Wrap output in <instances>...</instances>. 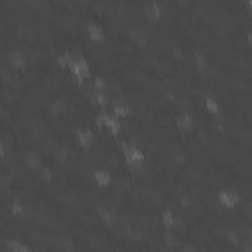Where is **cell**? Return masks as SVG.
<instances>
[{
	"mask_svg": "<svg viewBox=\"0 0 252 252\" xmlns=\"http://www.w3.org/2000/svg\"><path fill=\"white\" fill-rule=\"evenodd\" d=\"M67 71L71 73V77L75 79V83H77V85H81V83H85L87 79H91V77H93L91 63H89V59H87V57H83V55H75V61L71 63V67H69Z\"/></svg>",
	"mask_w": 252,
	"mask_h": 252,
	"instance_id": "1",
	"label": "cell"
},
{
	"mask_svg": "<svg viewBox=\"0 0 252 252\" xmlns=\"http://www.w3.org/2000/svg\"><path fill=\"white\" fill-rule=\"evenodd\" d=\"M94 219L104 226V228H112L118 222V211L112 205L106 203H96L94 205Z\"/></svg>",
	"mask_w": 252,
	"mask_h": 252,
	"instance_id": "2",
	"label": "cell"
},
{
	"mask_svg": "<svg viewBox=\"0 0 252 252\" xmlns=\"http://www.w3.org/2000/svg\"><path fill=\"white\" fill-rule=\"evenodd\" d=\"M0 59H4L14 71H24L28 67V55L22 49H6L0 53Z\"/></svg>",
	"mask_w": 252,
	"mask_h": 252,
	"instance_id": "3",
	"label": "cell"
},
{
	"mask_svg": "<svg viewBox=\"0 0 252 252\" xmlns=\"http://www.w3.org/2000/svg\"><path fill=\"white\" fill-rule=\"evenodd\" d=\"M173 124L177 128V132L185 136V134L195 130V114H191L189 110H179L173 116Z\"/></svg>",
	"mask_w": 252,
	"mask_h": 252,
	"instance_id": "4",
	"label": "cell"
},
{
	"mask_svg": "<svg viewBox=\"0 0 252 252\" xmlns=\"http://www.w3.org/2000/svg\"><path fill=\"white\" fill-rule=\"evenodd\" d=\"M120 154L124 156V163H144L146 161V152L136 144H122Z\"/></svg>",
	"mask_w": 252,
	"mask_h": 252,
	"instance_id": "5",
	"label": "cell"
},
{
	"mask_svg": "<svg viewBox=\"0 0 252 252\" xmlns=\"http://www.w3.org/2000/svg\"><path fill=\"white\" fill-rule=\"evenodd\" d=\"M0 250L2 252H32V246L18 236H6L0 240Z\"/></svg>",
	"mask_w": 252,
	"mask_h": 252,
	"instance_id": "6",
	"label": "cell"
},
{
	"mask_svg": "<svg viewBox=\"0 0 252 252\" xmlns=\"http://www.w3.org/2000/svg\"><path fill=\"white\" fill-rule=\"evenodd\" d=\"M217 199H219V203H220L226 211H232V209H236V207L240 205V195H238V191H234V189H230V187L220 189V191L217 193Z\"/></svg>",
	"mask_w": 252,
	"mask_h": 252,
	"instance_id": "7",
	"label": "cell"
},
{
	"mask_svg": "<svg viewBox=\"0 0 252 252\" xmlns=\"http://www.w3.org/2000/svg\"><path fill=\"white\" fill-rule=\"evenodd\" d=\"M75 144L83 150H89L94 144V126H83L75 132Z\"/></svg>",
	"mask_w": 252,
	"mask_h": 252,
	"instance_id": "8",
	"label": "cell"
},
{
	"mask_svg": "<svg viewBox=\"0 0 252 252\" xmlns=\"http://www.w3.org/2000/svg\"><path fill=\"white\" fill-rule=\"evenodd\" d=\"M85 35L93 43H102L106 39V30L98 22H87L85 24Z\"/></svg>",
	"mask_w": 252,
	"mask_h": 252,
	"instance_id": "9",
	"label": "cell"
},
{
	"mask_svg": "<svg viewBox=\"0 0 252 252\" xmlns=\"http://www.w3.org/2000/svg\"><path fill=\"white\" fill-rule=\"evenodd\" d=\"M191 59H193V65H195L199 75H203V77L209 75V59H207V55H205V51L201 47H193L191 49Z\"/></svg>",
	"mask_w": 252,
	"mask_h": 252,
	"instance_id": "10",
	"label": "cell"
},
{
	"mask_svg": "<svg viewBox=\"0 0 252 252\" xmlns=\"http://www.w3.org/2000/svg\"><path fill=\"white\" fill-rule=\"evenodd\" d=\"M91 179L96 187H108L114 179V173L108 169V167H96L93 173H91Z\"/></svg>",
	"mask_w": 252,
	"mask_h": 252,
	"instance_id": "11",
	"label": "cell"
},
{
	"mask_svg": "<svg viewBox=\"0 0 252 252\" xmlns=\"http://www.w3.org/2000/svg\"><path fill=\"white\" fill-rule=\"evenodd\" d=\"M104 130L108 136H118L122 130V118L114 116L110 110H104Z\"/></svg>",
	"mask_w": 252,
	"mask_h": 252,
	"instance_id": "12",
	"label": "cell"
},
{
	"mask_svg": "<svg viewBox=\"0 0 252 252\" xmlns=\"http://www.w3.org/2000/svg\"><path fill=\"white\" fill-rule=\"evenodd\" d=\"M159 220H161V226H163L165 230H173V228L177 226V215H175V211H173L171 207L161 209V213H159Z\"/></svg>",
	"mask_w": 252,
	"mask_h": 252,
	"instance_id": "13",
	"label": "cell"
},
{
	"mask_svg": "<svg viewBox=\"0 0 252 252\" xmlns=\"http://www.w3.org/2000/svg\"><path fill=\"white\" fill-rule=\"evenodd\" d=\"M114 116H118V118H128L130 116V104L128 102H124V100H112V104H110V108H108Z\"/></svg>",
	"mask_w": 252,
	"mask_h": 252,
	"instance_id": "14",
	"label": "cell"
},
{
	"mask_svg": "<svg viewBox=\"0 0 252 252\" xmlns=\"http://www.w3.org/2000/svg\"><path fill=\"white\" fill-rule=\"evenodd\" d=\"M203 106H205V110L211 114V116H219L220 112H222V106H220V102L213 96V94H207L205 98H203Z\"/></svg>",
	"mask_w": 252,
	"mask_h": 252,
	"instance_id": "15",
	"label": "cell"
},
{
	"mask_svg": "<svg viewBox=\"0 0 252 252\" xmlns=\"http://www.w3.org/2000/svg\"><path fill=\"white\" fill-rule=\"evenodd\" d=\"M73 61H75V53H73V51H63V53H59V55L55 57L57 67H59V69H65V71L71 67Z\"/></svg>",
	"mask_w": 252,
	"mask_h": 252,
	"instance_id": "16",
	"label": "cell"
},
{
	"mask_svg": "<svg viewBox=\"0 0 252 252\" xmlns=\"http://www.w3.org/2000/svg\"><path fill=\"white\" fill-rule=\"evenodd\" d=\"M35 175H37V179H39L41 183H51V181H53V169H51L49 163H43V165L35 171Z\"/></svg>",
	"mask_w": 252,
	"mask_h": 252,
	"instance_id": "17",
	"label": "cell"
},
{
	"mask_svg": "<svg viewBox=\"0 0 252 252\" xmlns=\"http://www.w3.org/2000/svg\"><path fill=\"white\" fill-rule=\"evenodd\" d=\"M246 43H248V45L252 47V30H250V32L246 33Z\"/></svg>",
	"mask_w": 252,
	"mask_h": 252,
	"instance_id": "18",
	"label": "cell"
}]
</instances>
